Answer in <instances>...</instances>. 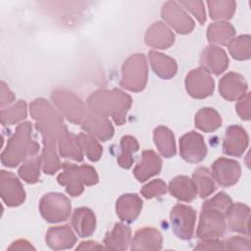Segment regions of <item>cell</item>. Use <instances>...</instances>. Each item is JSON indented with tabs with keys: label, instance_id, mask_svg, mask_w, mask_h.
Returning <instances> with one entry per match:
<instances>
[{
	"label": "cell",
	"instance_id": "cell-29",
	"mask_svg": "<svg viewBox=\"0 0 251 251\" xmlns=\"http://www.w3.org/2000/svg\"><path fill=\"white\" fill-rule=\"evenodd\" d=\"M153 138L157 149L165 158H171L176 155V142L173 131L164 126H160L154 129Z\"/></svg>",
	"mask_w": 251,
	"mask_h": 251
},
{
	"label": "cell",
	"instance_id": "cell-15",
	"mask_svg": "<svg viewBox=\"0 0 251 251\" xmlns=\"http://www.w3.org/2000/svg\"><path fill=\"white\" fill-rule=\"evenodd\" d=\"M248 142V134L243 127L238 125L229 126L226 130L223 151L228 156L240 157L246 150Z\"/></svg>",
	"mask_w": 251,
	"mask_h": 251
},
{
	"label": "cell",
	"instance_id": "cell-42",
	"mask_svg": "<svg viewBox=\"0 0 251 251\" xmlns=\"http://www.w3.org/2000/svg\"><path fill=\"white\" fill-rule=\"evenodd\" d=\"M204 205L216 208L226 214V210L229 208V206L232 204L231 198L225 192H220L217 195H215L213 198L207 200L203 203Z\"/></svg>",
	"mask_w": 251,
	"mask_h": 251
},
{
	"label": "cell",
	"instance_id": "cell-39",
	"mask_svg": "<svg viewBox=\"0 0 251 251\" xmlns=\"http://www.w3.org/2000/svg\"><path fill=\"white\" fill-rule=\"evenodd\" d=\"M40 158L32 157L24 161L19 169V176L26 183H36L40 176Z\"/></svg>",
	"mask_w": 251,
	"mask_h": 251
},
{
	"label": "cell",
	"instance_id": "cell-31",
	"mask_svg": "<svg viewBox=\"0 0 251 251\" xmlns=\"http://www.w3.org/2000/svg\"><path fill=\"white\" fill-rule=\"evenodd\" d=\"M221 126L222 118L213 108H202L195 115V126L204 132L215 131Z\"/></svg>",
	"mask_w": 251,
	"mask_h": 251
},
{
	"label": "cell",
	"instance_id": "cell-30",
	"mask_svg": "<svg viewBox=\"0 0 251 251\" xmlns=\"http://www.w3.org/2000/svg\"><path fill=\"white\" fill-rule=\"evenodd\" d=\"M235 34L234 27L227 22L213 23L208 26L207 38L210 43L226 45Z\"/></svg>",
	"mask_w": 251,
	"mask_h": 251
},
{
	"label": "cell",
	"instance_id": "cell-26",
	"mask_svg": "<svg viewBox=\"0 0 251 251\" xmlns=\"http://www.w3.org/2000/svg\"><path fill=\"white\" fill-rule=\"evenodd\" d=\"M148 57L153 72L159 77L163 79H170L176 75L177 65L173 58L154 50L149 51Z\"/></svg>",
	"mask_w": 251,
	"mask_h": 251
},
{
	"label": "cell",
	"instance_id": "cell-21",
	"mask_svg": "<svg viewBox=\"0 0 251 251\" xmlns=\"http://www.w3.org/2000/svg\"><path fill=\"white\" fill-rule=\"evenodd\" d=\"M174 42V32L163 22H155L147 28L145 43L148 46L158 49H167L171 47Z\"/></svg>",
	"mask_w": 251,
	"mask_h": 251
},
{
	"label": "cell",
	"instance_id": "cell-16",
	"mask_svg": "<svg viewBox=\"0 0 251 251\" xmlns=\"http://www.w3.org/2000/svg\"><path fill=\"white\" fill-rule=\"evenodd\" d=\"M200 65L209 74H223L228 67V58L224 49L219 46H207L200 55Z\"/></svg>",
	"mask_w": 251,
	"mask_h": 251
},
{
	"label": "cell",
	"instance_id": "cell-8",
	"mask_svg": "<svg viewBox=\"0 0 251 251\" xmlns=\"http://www.w3.org/2000/svg\"><path fill=\"white\" fill-rule=\"evenodd\" d=\"M226 229L225 213L203 204L197 227V236L203 240L217 239L225 234Z\"/></svg>",
	"mask_w": 251,
	"mask_h": 251
},
{
	"label": "cell",
	"instance_id": "cell-12",
	"mask_svg": "<svg viewBox=\"0 0 251 251\" xmlns=\"http://www.w3.org/2000/svg\"><path fill=\"white\" fill-rule=\"evenodd\" d=\"M180 157L191 164L200 163L207 155V147L203 136L196 131H189L179 139Z\"/></svg>",
	"mask_w": 251,
	"mask_h": 251
},
{
	"label": "cell",
	"instance_id": "cell-32",
	"mask_svg": "<svg viewBox=\"0 0 251 251\" xmlns=\"http://www.w3.org/2000/svg\"><path fill=\"white\" fill-rule=\"evenodd\" d=\"M59 153L64 158H70L76 162H81L83 160L82 149L78 142L77 135L72 132H67L58 141Z\"/></svg>",
	"mask_w": 251,
	"mask_h": 251
},
{
	"label": "cell",
	"instance_id": "cell-36",
	"mask_svg": "<svg viewBox=\"0 0 251 251\" xmlns=\"http://www.w3.org/2000/svg\"><path fill=\"white\" fill-rule=\"evenodd\" d=\"M210 17L213 20H229L232 18L236 3L231 0H212L207 2Z\"/></svg>",
	"mask_w": 251,
	"mask_h": 251
},
{
	"label": "cell",
	"instance_id": "cell-28",
	"mask_svg": "<svg viewBox=\"0 0 251 251\" xmlns=\"http://www.w3.org/2000/svg\"><path fill=\"white\" fill-rule=\"evenodd\" d=\"M168 189L173 196L184 202H191L197 194L193 180L186 176H178L173 178L169 183Z\"/></svg>",
	"mask_w": 251,
	"mask_h": 251
},
{
	"label": "cell",
	"instance_id": "cell-35",
	"mask_svg": "<svg viewBox=\"0 0 251 251\" xmlns=\"http://www.w3.org/2000/svg\"><path fill=\"white\" fill-rule=\"evenodd\" d=\"M41 169L46 175H54L61 168L60 159L57 155L55 144H43L42 153L40 155Z\"/></svg>",
	"mask_w": 251,
	"mask_h": 251
},
{
	"label": "cell",
	"instance_id": "cell-1",
	"mask_svg": "<svg viewBox=\"0 0 251 251\" xmlns=\"http://www.w3.org/2000/svg\"><path fill=\"white\" fill-rule=\"evenodd\" d=\"M86 104L89 111L106 118L111 117L117 126H122L126 122L132 99L117 88L98 89L90 94Z\"/></svg>",
	"mask_w": 251,
	"mask_h": 251
},
{
	"label": "cell",
	"instance_id": "cell-34",
	"mask_svg": "<svg viewBox=\"0 0 251 251\" xmlns=\"http://www.w3.org/2000/svg\"><path fill=\"white\" fill-rule=\"evenodd\" d=\"M139 149L138 141L131 135H125L121 139V153L117 158L118 164L124 169H129L134 161L133 154Z\"/></svg>",
	"mask_w": 251,
	"mask_h": 251
},
{
	"label": "cell",
	"instance_id": "cell-25",
	"mask_svg": "<svg viewBox=\"0 0 251 251\" xmlns=\"http://www.w3.org/2000/svg\"><path fill=\"white\" fill-rule=\"evenodd\" d=\"M72 225L80 237H88L95 231L96 217L89 208H76L72 216Z\"/></svg>",
	"mask_w": 251,
	"mask_h": 251
},
{
	"label": "cell",
	"instance_id": "cell-2",
	"mask_svg": "<svg viewBox=\"0 0 251 251\" xmlns=\"http://www.w3.org/2000/svg\"><path fill=\"white\" fill-rule=\"evenodd\" d=\"M30 116L36 121L35 128L41 133L43 144H55L68 132L63 117L44 98H37L29 105Z\"/></svg>",
	"mask_w": 251,
	"mask_h": 251
},
{
	"label": "cell",
	"instance_id": "cell-18",
	"mask_svg": "<svg viewBox=\"0 0 251 251\" xmlns=\"http://www.w3.org/2000/svg\"><path fill=\"white\" fill-rule=\"evenodd\" d=\"M248 85L244 77L237 73H227L219 82L220 94L228 101H234L242 97L247 91Z\"/></svg>",
	"mask_w": 251,
	"mask_h": 251
},
{
	"label": "cell",
	"instance_id": "cell-45",
	"mask_svg": "<svg viewBox=\"0 0 251 251\" xmlns=\"http://www.w3.org/2000/svg\"><path fill=\"white\" fill-rule=\"evenodd\" d=\"M236 112L238 116L245 121H249L251 117L250 110V93H245L242 97L238 99L236 103Z\"/></svg>",
	"mask_w": 251,
	"mask_h": 251
},
{
	"label": "cell",
	"instance_id": "cell-49",
	"mask_svg": "<svg viewBox=\"0 0 251 251\" xmlns=\"http://www.w3.org/2000/svg\"><path fill=\"white\" fill-rule=\"evenodd\" d=\"M96 249H103V246L94 241H83L76 247V250H96Z\"/></svg>",
	"mask_w": 251,
	"mask_h": 251
},
{
	"label": "cell",
	"instance_id": "cell-7",
	"mask_svg": "<svg viewBox=\"0 0 251 251\" xmlns=\"http://www.w3.org/2000/svg\"><path fill=\"white\" fill-rule=\"evenodd\" d=\"M51 99L69 122L76 125L82 123L87 111L82 100L75 93L60 88L52 92Z\"/></svg>",
	"mask_w": 251,
	"mask_h": 251
},
{
	"label": "cell",
	"instance_id": "cell-3",
	"mask_svg": "<svg viewBox=\"0 0 251 251\" xmlns=\"http://www.w3.org/2000/svg\"><path fill=\"white\" fill-rule=\"evenodd\" d=\"M39 144L32 136V126L29 122L20 124L14 134L8 139L6 147L1 154L4 166L14 168L21 162L37 154Z\"/></svg>",
	"mask_w": 251,
	"mask_h": 251
},
{
	"label": "cell",
	"instance_id": "cell-23",
	"mask_svg": "<svg viewBox=\"0 0 251 251\" xmlns=\"http://www.w3.org/2000/svg\"><path fill=\"white\" fill-rule=\"evenodd\" d=\"M45 240L51 249L63 250L72 248L76 242V237L69 226H58L48 229Z\"/></svg>",
	"mask_w": 251,
	"mask_h": 251
},
{
	"label": "cell",
	"instance_id": "cell-6",
	"mask_svg": "<svg viewBox=\"0 0 251 251\" xmlns=\"http://www.w3.org/2000/svg\"><path fill=\"white\" fill-rule=\"evenodd\" d=\"M72 204L62 193L50 192L42 196L39 202V212L48 223L67 221L71 215Z\"/></svg>",
	"mask_w": 251,
	"mask_h": 251
},
{
	"label": "cell",
	"instance_id": "cell-27",
	"mask_svg": "<svg viewBox=\"0 0 251 251\" xmlns=\"http://www.w3.org/2000/svg\"><path fill=\"white\" fill-rule=\"evenodd\" d=\"M131 239V229L123 223H117L104 237L106 248L111 250H126Z\"/></svg>",
	"mask_w": 251,
	"mask_h": 251
},
{
	"label": "cell",
	"instance_id": "cell-14",
	"mask_svg": "<svg viewBox=\"0 0 251 251\" xmlns=\"http://www.w3.org/2000/svg\"><path fill=\"white\" fill-rule=\"evenodd\" d=\"M211 174L221 186L227 187L238 181L241 175V168L235 160L221 157L213 163Z\"/></svg>",
	"mask_w": 251,
	"mask_h": 251
},
{
	"label": "cell",
	"instance_id": "cell-24",
	"mask_svg": "<svg viewBox=\"0 0 251 251\" xmlns=\"http://www.w3.org/2000/svg\"><path fill=\"white\" fill-rule=\"evenodd\" d=\"M163 237L161 232L154 227H143L136 230L131 241V250H160Z\"/></svg>",
	"mask_w": 251,
	"mask_h": 251
},
{
	"label": "cell",
	"instance_id": "cell-48",
	"mask_svg": "<svg viewBox=\"0 0 251 251\" xmlns=\"http://www.w3.org/2000/svg\"><path fill=\"white\" fill-rule=\"evenodd\" d=\"M9 250H14V249H18V250H31L34 249V247L26 240L25 239H19L16 240L15 242L12 243L11 246H9L8 248Z\"/></svg>",
	"mask_w": 251,
	"mask_h": 251
},
{
	"label": "cell",
	"instance_id": "cell-13",
	"mask_svg": "<svg viewBox=\"0 0 251 251\" xmlns=\"http://www.w3.org/2000/svg\"><path fill=\"white\" fill-rule=\"evenodd\" d=\"M0 192L4 203L9 207H17L25 200V192L18 177L11 172L0 173Z\"/></svg>",
	"mask_w": 251,
	"mask_h": 251
},
{
	"label": "cell",
	"instance_id": "cell-38",
	"mask_svg": "<svg viewBox=\"0 0 251 251\" xmlns=\"http://www.w3.org/2000/svg\"><path fill=\"white\" fill-rule=\"evenodd\" d=\"M77 139L81 146V149L84 151L86 157L91 162H96L101 158L103 153L102 146L94 138L93 135L85 132H80L77 135Z\"/></svg>",
	"mask_w": 251,
	"mask_h": 251
},
{
	"label": "cell",
	"instance_id": "cell-5",
	"mask_svg": "<svg viewBox=\"0 0 251 251\" xmlns=\"http://www.w3.org/2000/svg\"><path fill=\"white\" fill-rule=\"evenodd\" d=\"M148 67L144 54L136 53L129 56L122 67L120 85L132 92L142 91L147 83Z\"/></svg>",
	"mask_w": 251,
	"mask_h": 251
},
{
	"label": "cell",
	"instance_id": "cell-22",
	"mask_svg": "<svg viewBox=\"0 0 251 251\" xmlns=\"http://www.w3.org/2000/svg\"><path fill=\"white\" fill-rule=\"evenodd\" d=\"M142 205L143 202L137 194H123L116 202V212L122 221L126 223H132L139 216Z\"/></svg>",
	"mask_w": 251,
	"mask_h": 251
},
{
	"label": "cell",
	"instance_id": "cell-41",
	"mask_svg": "<svg viewBox=\"0 0 251 251\" xmlns=\"http://www.w3.org/2000/svg\"><path fill=\"white\" fill-rule=\"evenodd\" d=\"M167 192V185L166 183L158 178L154 179L147 184H145L141 188V194L146 198V199H151L154 197L161 196Z\"/></svg>",
	"mask_w": 251,
	"mask_h": 251
},
{
	"label": "cell",
	"instance_id": "cell-10",
	"mask_svg": "<svg viewBox=\"0 0 251 251\" xmlns=\"http://www.w3.org/2000/svg\"><path fill=\"white\" fill-rule=\"evenodd\" d=\"M163 20L180 34L190 33L194 28V21L175 1L166 2L161 10Z\"/></svg>",
	"mask_w": 251,
	"mask_h": 251
},
{
	"label": "cell",
	"instance_id": "cell-47",
	"mask_svg": "<svg viewBox=\"0 0 251 251\" xmlns=\"http://www.w3.org/2000/svg\"><path fill=\"white\" fill-rule=\"evenodd\" d=\"M0 106L4 107L5 105L11 104L15 100L14 93L9 89V87L6 85L5 82H1V88H0Z\"/></svg>",
	"mask_w": 251,
	"mask_h": 251
},
{
	"label": "cell",
	"instance_id": "cell-11",
	"mask_svg": "<svg viewBox=\"0 0 251 251\" xmlns=\"http://www.w3.org/2000/svg\"><path fill=\"white\" fill-rule=\"evenodd\" d=\"M215 82L210 74L203 68L190 71L185 77L187 93L196 99H204L213 94Z\"/></svg>",
	"mask_w": 251,
	"mask_h": 251
},
{
	"label": "cell",
	"instance_id": "cell-40",
	"mask_svg": "<svg viewBox=\"0 0 251 251\" xmlns=\"http://www.w3.org/2000/svg\"><path fill=\"white\" fill-rule=\"evenodd\" d=\"M1 124L3 126L14 125L26 118L27 109L26 103L24 100L18 101L8 109L1 110Z\"/></svg>",
	"mask_w": 251,
	"mask_h": 251
},
{
	"label": "cell",
	"instance_id": "cell-33",
	"mask_svg": "<svg viewBox=\"0 0 251 251\" xmlns=\"http://www.w3.org/2000/svg\"><path fill=\"white\" fill-rule=\"evenodd\" d=\"M192 180L196 186L197 193L201 198L208 197L216 189L214 177L211 172L205 167H200L194 171Z\"/></svg>",
	"mask_w": 251,
	"mask_h": 251
},
{
	"label": "cell",
	"instance_id": "cell-46",
	"mask_svg": "<svg viewBox=\"0 0 251 251\" xmlns=\"http://www.w3.org/2000/svg\"><path fill=\"white\" fill-rule=\"evenodd\" d=\"M195 250H224L223 241L217 239H205L195 247Z\"/></svg>",
	"mask_w": 251,
	"mask_h": 251
},
{
	"label": "cell",
	"instance_id": "cell-4",
	"mask_svg": "<svg viewBox=\"0 0 251 251\" xmlns=\"http://www.w3.org/2000/svg\"><path fill=\"white\" fill-rule=\"evenodd\" d=\"M62 168L63 172L57 176V180L73 197L79 196L84 190V185L90 186L98 182V175L91 166H76L66 162L62 164Z\"/></svg>",
	"mask_w": 251,
	"mask_h": 251
},
{
	"label": "cell",
	"instance_id": "cell-9",
	"mask_svg": "<svg viewBox=\"0 0 251 251\" xmlns=\"http://www.w3.org/2000/svg\"><path fill=\"white\" fill-rule=\"evenodd\" d=\"M172 229L174 233L182 240H189L193 236L196 212L187 205H176L170 214Z\"/></svg>",
	"mask_w": 251,
	"mask_h": 251
},
{
	"label": "cell",
	"instance_id": "cell-17",
	"mask_svg": "<svg viewBox=\"0 0 251 251\" xmlns=\"http://www.w3.org/2000/svg\"><path fill=\"white\" fill-rule=\"evenodd\" d=\"M81 128L101 141H107L114 135V127L108 118L87 111L81 123Z\"/></svg>",
	"mask_w": 251,
	"mask_h": 251
},
{
	"label": "cell",
	"instance_id": "cell-19",
	"mask_svg": "<svg viewBox=\"0 0 251 251\" xmlns=\"http://www.w3.org/2000/svg\"><path fill=\"white\" fill-rule=\"evenodd\" d=\"M227 226L231 231L249 235L250 209L242 203L231 204L225 214Z\"/></svg>",
	"mask_w": 251,
	"mask_h": 251
},
{
	"label": "cell",
	"instance_id": "cell-44",
	"mask_svg": "<svg viewBox=\"0 0 251 251\" xmlns=\"http://www.w3.org/2000/svg\"><path fill=\"white\" fill-rule=\"evenodd\" d=\"M224 250H247L251 249L250 240L241 236H234L223 241Z\"/></svg>",
	"mask_w": 251,
	"mask_h": 251
},
{
	"label": "cell",
	"instance_id": "cell-20",
	"mask_svg": "<svg viewBox=\"0 0 251 251\" xmlns=\"http://www.w3.org/2000/svg\"><path fill=\"white\" fill-rule=\"evenodd\" d=\"M162 169V160L153 150H144L141 159L133 169L135 178L140 181H146L150 177L158 175Z\"/></svg>",
	"mask_w": 251,
	"mask_h": 251
},
{
	"label": "cell",
	"instance_id": "cell-43",
	"mask_svg": "<svg viewBox=\"0 0 251 251\" xmlns=\"http://www.w3.org/2000/svg\"><path fill=\"white\" fill-rule=\"evenodd\" d=\"M180 5L190 11L201 25L206 22V13L202 1H180Z\"/></svg>",
	"mask_w": 251,
	"mask_h": 251
},
{
	"label": "cell",
	"instance_id": "cell-37",
	"mask_svg": "<svg viewBox=\"0 0 251 251\" xmlns=\"http://www.w3.org/2000/svg\"><path fill=\"white\" fill-rule=\"evenodd\" d=\"M228 51L235 60H248L251 56V38L250 35H239L231 39L228 44Z\"/></svg>",
	"mask_w": 251,
	"mask_h": 251
}]
</instances>
